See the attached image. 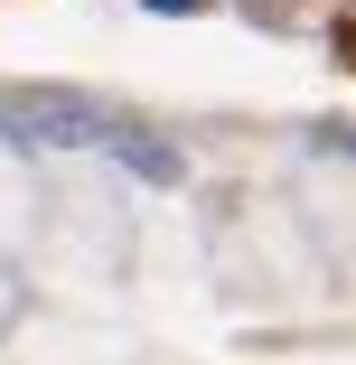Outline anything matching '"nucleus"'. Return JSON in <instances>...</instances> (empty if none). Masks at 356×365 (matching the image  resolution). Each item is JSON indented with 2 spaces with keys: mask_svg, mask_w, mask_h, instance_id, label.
I'll return each mask as SVG.
<instances>
[{
  "mask_svg": "<svg viewBox=\"0 0 356 365\" xmlns=\"http://www.w3.org/2000/svg\"><path fill=\"white\" fill-rule=\"evenodd\" d=\"M113 160H122L131 178H151V187H178V150L151 140V131H131V122H122V140H113Z\"/></svg>",
  "mask_w": 356,
  "mask_h": 365,
  "instance_id": "nucleus-2",
  "label": "nucleus"
},
{
  "mask_svg": "<svg viewBox=\"0 0 356 365\" xmlns=\"http://www.w3.org/2000/svg\"><path fill=\"white\" fill-rule=\"evenodd\" d=\"M141 10H160V19H188V10H206V0H141Z\"/></svg>",
  "mask_w": 356,
  "mask_h": 365,
  "instance_id": "nucleus-3",
  "label": "nucleus"
},
{
  "mask_svg": "<svg viewBox=\"0 0 356 365\" xmlns=\"http://www.w3.org/2000/svg\"><path fill=\"white\" fill-rule=\"evenodd\" d=\"M19 131H29V150H113L122 140V113L85 103V94H10Z\"/></svg>",
  "mask_w": 356,
  "mask_h": 365,
  "instance_id": "nucleus-1",
  "label": "nucleus"
}]
</instances>
